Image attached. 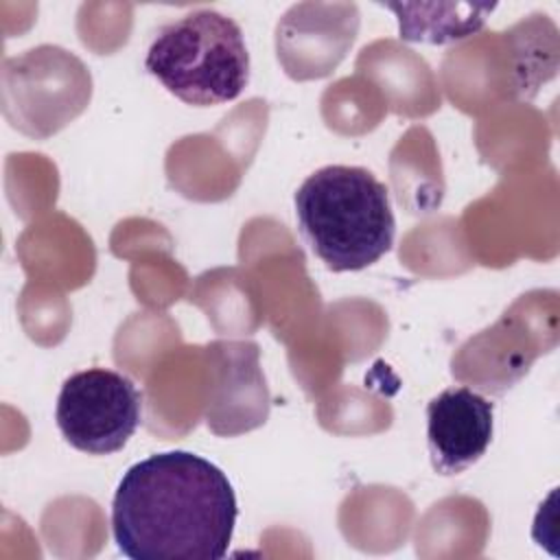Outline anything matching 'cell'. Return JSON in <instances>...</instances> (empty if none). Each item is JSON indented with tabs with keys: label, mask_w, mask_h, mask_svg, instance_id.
<instances>
[{
	"label": "cell",
	"mask_w": 560,
	"mask_h": 560,
	"mask_svg": "<svg viewBox=\"0 0 560 560\" xmlns=\"http://www.w3.org/2000/svg\"><path fill=\"white\" fill-rule=\"evenodd\" d=\"M238 516L228 475L190 451L136 462L112 501V534L131 560H219Z\"/></svg>",
	"instance_id": "cell-1"
},
{
	"label": "cell",
	"mask_w": 560,
	"mask_h": 560,
	"mask_svg": "<svg viewBox=\"0 0 560 560\" xmlns=\"http://www.w3.org/2000/svg\"><path fill=\"white\" fill-rule=\"evenodd\" d=\"M293 203L302 236L332 271L365 269L394 245L389 190L363 166L317 168L300 184Z\"/></svg>",
	"instance_id": "cell-2"
},
{
	"label": "cell",
	"mask_w": 560,
	"mask_h": 560,
	"mask_svg": "<svg viewBox=\"0 0 560 560\" xmlns=\"http://www.w3.org/2000/svg\"><path fill=\"white\" fill-rule=\"evenodd\" d=\"M144 68L179 101L210 107L241 96L249 81V52L232 18L197 9L158 28Z\"/></svg>",
	"instance_id": "cell-3"
},
{
	"label": "cell",
	"mask_w": 560,
	"mask_h": 560,
	"mask_svg": "<svg viewBox=\"0 0 560 560\" xmlns=\"http://www.w3.org/2000/svg\"><path fill=\"white\" fill-rule=\"evenodd\" d=\"M90 98V70L61 46L42 44L2 63L4 118L28 138H50L83 114Z\"/></svg>",
	"instance_id": "cell-4"
},
{
	"label": "cell",
	"mask_w": 560,
	"mask_h": 560,
	"mask_svg": "<svg viewBox=\"0 0 560 560\" xmlns=\"http://www.w3.org/2000/svg\"><path fill=\"white\" fill-rule=\"evenodd\" d=\"M142 394L116 370L90 368L70 374L59 392L55 420L70 446L109 455L129 442L140 424Z\"/></svg>",
	"instance_id": "cell-5"
},
{
	"label": "cell",
	"mask_w": 560,
	"mask_h": 560,
	"mask_svg": "<svg viewBox=\"0 0 560 560\" xmlns=\"http://www.w3.org/2000/svg\"><path fill=\"white\" fill-rule=\"evenodd\" d=\"M295 4L276 28L278 59L293 79L328 74L354 42L359 11L354 4Z\"/></svg>",
	"instance_id": "cell-6"
},
{
	"label": "cell",
	"mask_w": 560,
	"mask_h": 560,
	"mask_svg": "<svg viewBox=\"0 0 560 560\" xmlns=\"http://www.w3.org/2000/svg\"><path fill=\"white\" fill-rule=\"evenodd\" d=\"M208 357L214 365L212 396L206 422L217 435H238L256 429L269 413V389L252 341H212Z\"/></svg>",
	"instance_id": "cell-7"
},
{
	"label": "cell",
	"mask_w": 560,
	"mask_h": 560,
	"mask_svg": "<svg viewBox=\"0 0 560 560\" xmlns=\"http://www.w3.org/2000/svg\"><path fill=\"white\" fill-rule=\"evenodd\" d=\"M492 431L494 405L470 387H448L427 405L429 455L440 475H459L479 462Z\"/></svg>",
	"instance_id": "cell-8"
},
{
	"label": "cell",
	"mask_w": 560,
	"mask_h": 560,
	"mask_svg": "<svg viewBox=\"0 0 560 560\" xmlns=\"http://www.w3.org/2000/svg\"><path fill=\"white\" fill-rule=\"evenodd\" d=\"M398 18L400 37L407 42L448 44L477 33L497 4H383Z\"/></svg>",
	"instance_id": "cell-9"
}]
</instances>
